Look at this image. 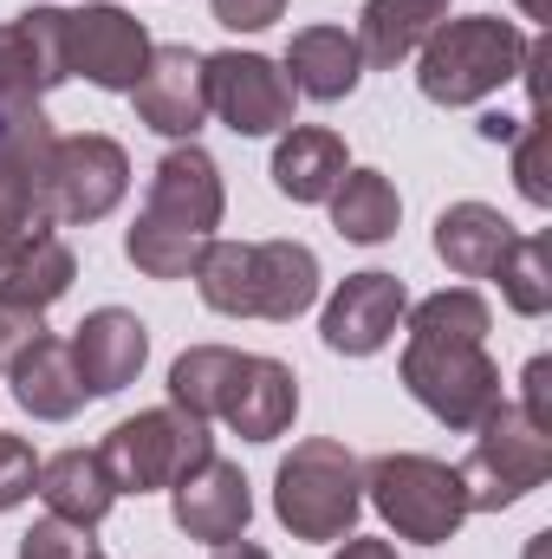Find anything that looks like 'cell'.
<instances>
[{
  "instance_id": "33",
  "label": "cell",
  "mask_w": 552,
  "mask_h": 559,
  "mask_svg": "<svg viewBox=\"0 0 552 559\" xmlns=\"http://www.w3.org/2000/svg\"><path fill=\"white\" fill-rule=\"evenodd\" d=\"M39 332H46V312H33V306H20V299H7V293H0V371H7V365L39 338Z\"/></svg>"
},
{
  "instance_id": "10",
  "label": "cell",
  "mask_w": 552,
  "mask_h": 559,
  "mask_svg": "<svg viewBox=\"0 0 552 559\" xmlns=\"http://www.w3.org/2000/svg\"><path fill=\"white\" fill-rule=\"evenodd\" d=\"M124 195H131V156L118 138H98V131L52 138V222L65 228L105 222Z\"/></svg>"
},
{
  "instance_id": "25",
  "label": "cell",
  "mask_w": 552,
  "mask_h": 559,
  "mask_svg": "<svg viewBox=\"0 0 552 559\" xmlns=\"http://www.w3.org/2000/svg\"><path fill=\"white\" fill-rule=\"evenodd\" d=\"M325 209H332V228L345 241H358V248L391 241L397 222H404V195H397V182L384 169H345L338 189L325 195Z\"/></svg>"
},
{
  "instance_id": "15",
  "label": "cell",
  "mask_w": 552,
  "mask_h": 559,
  "mask_svg": "<svg viewBox=\"0 0 552 559\" xmlns=\"http://www.w3.org/2000/svg\"><path fill=\"white\" fill-rule=\"evenodd\" d=\"M137 118L169 143H195V131L208 124V92H202V52L189 46H149V66L131 85Z\"/></svg>"
},
{
  "instance_id": "16",
  "label": "cell",
  "mask_w": 552,
  "mask_h": 559,
  "mask_svg": "<svg viewBox=\"0 0 552 559\" xmlns=\"http://www.w3.org/2000/svg\"><path fill=\"white\" fill-rule=\"evenodd\" d=\"M65 345H72L85 397H118L124 384H137L143 358H149V325L124 306H98V312H85V325Z\"/></svg>"
},
{
  "instance_id": "12",
  "label": "cell",
  "mask_w": 552,
  "mask_h": 559,
  "mask_svg": "<svg viewBox=\"0 0 552 559\" xmlns=\"http://www.w3.org/2000/svg\"><path fill=\"white\" fill-rule=\"evenodd\" d=\"M65 66L85 72L98 92H131L149 66V33L111 0H92L79 13H65Z\"/></svg>"
},
{
  "instance_id": "20",
  "label": "cell",
  "mask_w": 552,
  "mask_h": 559,
  "mask_svg": "<svg viewBox=\"0 0 552 559\" xmlns=\"http://www.w3.org/2000/svg\"><path fill=\"white\" fill-rule=\"evenodd\" d=\"M7 384H13V404L39 423H72L85 411V384H79V365H72V345L39 332L13 365H7Z\"/></svg>"
},
{
  "instance_id": "24",
  "label": "cell",
  "mask_w": 552,
  "mask_h": 559,
  "mask_svg": "<svg viewBox=\"0 0 552 559\" xmlns=\"http://www.w3.org/2000/svg\"><path fill=\"white\" fill-rule=\"evenodd\" d=\"M507 241H514V222L501 209H488V202H448L435 215V254L461 280H488L494 261L507 254Z\"/></svg>"
},
{
  "instance_id": "21",
  "label": "cell",
  "mask_w": 552,
  "mask_h": 559,
  "mask_svg": "<svg viewBox=\"0 0 552 559\" xmlns=\"http://www.w3.org/2000/svg\"><path fill=\"white\" fill-rule=\"evenodd\" d=\"M33 495L46 501V514H59L72 527H98L118 508V481H111V468H105L98 449H59V455H46Z\"/></svg>"
},
{
  "instance_id": "39",
  "label": "cell",
  "mask_w": 552,
  "mask_h": 559,
  "mask_svg": "<svg viewBox=\"0 0 552 559\" xmlns=\"http://www.w3.org/2000/svg\"><path fill=\"white\" fill-rule=\"evenodd\" d=\"M520 13H527V20H547L552 7H547V0H520Z\"/></svg>"
},
{
  "instance_id": "22",
  "label": "cell",
  "mask_w": 552,
  "mask_h": 559,
  "mask_svg": "<svg viewBox=\"0 0 552 559\" xmlns=\"http://www.w3.org/2000/svg\"><path fill=\"white\" fill-rule=\"evenodd\" d=\"M345 169H351V156H345V138H338V131H325V124H292V131H279L274 189L286 202H305V209L325 202Z\"/></svg>"
},
{
  "instance_id": "4",
  "label": "cell",
  "mask_w": 552,
  "mask_h": 559,
  "mask_svg": "<svg viewBox=\"0 0 552 559\" xmlns=\"http://www.w3.org/2000/svg\"><path fill=\"white\" fill-rule=\"evenodd\" d=\"M52 228V124L39 105H13L0 111V267Z\"/></svg>"
},
{
  "instance_id": "11",
  "label": "cell",
  "mask_w": 552,
  "mask_h": 559,
  "mask_svg": "<svg viewBox=\"0 0 552 559\" xmlns=\"http://www.w3.org/2000/svg\"><path fill=\"white\" fill-rule=\"evenodd\" d=\"M404 312H410L404 280L364 267V274H345L338 280V293L325 299V312H319V338H325V352H338V358H377V352L397 338Z\"/></svg>"
},
{
  "instance_id": "17",
  "label": "cell",
  "mask_w": 552,
  "mask_h": 559,
  "mask_svg": "<svg viewBox=\"0 0 552 559\" xmlns=\"http://www.w3.org/2000/svg\"><path fill=\"white\" fill-rule=\"evenodd\" d=\"M292 417H299V378H292V365L261 358V352H241V371L228 384L221 423L241 442H279L292 429Z\"/></svg>"
},
{
  "instance_id": "34",
  "label": "cell",
  "mask_w": 552,
  "mask_h": 559,
  "mask_svg": "<svg viewBox=\"0 0 552 559\" xmlns=\"http://www.w3.org/2000/svg\"><path fill=\"white\" fill-rule=\"evenodd\" d=\"M208 7H215V20L228 33H267L279 13H286V0H208Z\"/></svg>"
},
{
  "instance_id": "38",
  "label": "cell",
  "mask_w": 552,
  "mask_h": 559,
  "mask_svg": "<svg viewBox=\"0 0 552 559\" xmlns=\"http://www.w3.org/2000/svg\"><path fill=\"white\" fill-rule=\"evenodd\" d=\"M208 559H274V554H267V547H254V540L241 534V540H221V547H215Z\"/></svg>"
},
{
  "instance_id": "3",
  "label": "cell",
  "mask_w": 552,
  "mask_h": 559,
  "mask_svg": "<svg viewBox=\"0 0 552 559\" xmlns=\"http://www.w3.org/2000/svg\"><path fill=\"white\" fill-rule=\"evenodd\" d=\"M364 501L384 514L397 540H416V547H448L468 521L461 468H448L442 455H416V449H391L364 462Z\"/></svg>"
},
{
  "instance_id": "26",
  "label": "cell",
  "mask_w": 552,
  "mask_h": 559,
  "mask_svg": "<svg viewBox=\"0 0 552 559\" xmlns=\"http://www.w3.org/2000/svg\"><path fill=\"white\" fill-rule=\"evenodd\" d=\"M241 371V352L235 345H189L176 365H169V404L189 411L202 423H221V404H228V384Z\"/></svg>"
},
{
  "instance_id": "8",
  "label": "cell",
  "mask_w": 552,
  "mask_h": 559,
  "mask_svg": "<svg viewBox=\"0 0 552 559\" xmlns=\"http://www.w3.org/2000/svg\"><path fill=\"white\" fill-rule=\"evenodd\" d=\"M228 215V189H221V169L202 143H169V156L149 169V195H143V215L131 228L143 235H169V241H215Z\"/></svg>"
},
{
  "instance_id": "31",
  "label": "cell",
  "mask_w": 552,
  "mask_h": 559,
  "mask_svg": "<svg viewBox=\"0 0 552 559\" xmlns=\"http://www.w3.org/2000/svg\"><path fill=\"white\" fill-rule=\"evenodd\" d=\"M92 527H72V521H59V514H46V521H33L26 534H20V559H92Z\"/></svg>"
},
{
  "instance_id": "5",
  "label": "cell",
  "mask_w": 552,
  "mask_h": 559,
  "mask_svg": "<svg viewBox=\"0 0 552 559\" xmlns=\"http://www.w3.org/2000/svg\"><path fill=\"white\" fill-rule=\"evenodd\" d=\"M552 475V436L540 423L520 417V404H494L475 423V449L461 462V488H468V514H501L514 501H527L533 488H547Z\"/></svg>"
},
{
  "instance_id": "1",
  "label": "cell",
  "mask_w": 552,
  "mask_h": 559,
  "mask_svg": "<svg viewBox=\"0 0 552 559\" xmlns=\"http://www.w3.org/2000/svg\"><path fill=\"white\" fill-rule=\"evenodd\" d=\"M520 59H527V33L514 20H494V13H461V20H442L422 52H416V85L429 105H481L494 98L507 79H520Z\"/></svg>"
},
{
  "instance_id": "40",
  "label": "cell",
  "mask_w": 552,
  "mask_h": 559,
  "mask_svg": "<svg viewBox=\"0 0 552 559\" xmlns=\"http://www.w3.org/2000/svg\"><path fill=\"white\" fill-rule=\"evenodd\" d=\"M92 559H105V554H92Z\"/></svg>"
},
{
  "instance_id": "28",
  "label": "cell",
  "mask_w": 552,
  "mask_h": 559,
  "mask_svg": "<svg viewBox=\"0 0 552 559\" xmlns=\"http://www.w3.org/2000/svg\"><path fill=\"white\" fill-rule=\"evenodd\" d=\"M72 280H79L72 248H65L59 235H46V241H33L13 267H0V293H7V299H20V306H33V312H46L52 299H65V293H72Z\"/></svg>"
},
{
  "instance_id": "6",
  "label": "cell",
  "mask_w": 552,
  "mask_h": 559,
  "mask_svg": "<svg viewBox=\"0 0 552 559\" xmlns=\"http://www.w3.org/2000/svg\"><path fill=\"white\" fill-rule=\"evenodd\" d=\"M98 455H105L118 495H163V488H176L189 468H202V462L215 455V436H208L202 417L163 404V411L124 417L105 442H98Z\"/></svg>"
},
{
  "instance_id": "7",
  "label": "cell",
  "mask_w": 552,
  "mask_h": 559,
  "mask_svg": "<svg viewBox=\"0 0 552 559\" xmlns=\"http://www.w3.org/2000/svg\"><path fill=\"white\" fill-rule=\"evenodd\" d=\"M404 391L448 429H475L501 404V365L481 338H404Z\"/></svg>"
},
{
  "instance_id": "13",
  "label": "cell",
  "mask_w": 552,
  "mask_h": 559,
  "mask_svg": "<svg viewBox=\"0 0 552 559\" xmlns=\"http://www.w3.org/2000/svg\"><path fill=\"white\" fill-rule=\"evenodd\" d=\"M72 79L65 66V13L59 7H26L20 20L0 26V111L39 105Z\"/></svg>"
},
{
  "instance_id": "32",
  "label": "cell",
  "mask_w": 552,
  "mask_h": 559,
  "mask_svg": "<svg viewBox=\"0 0 552 559\" xmlns=\"http://www.w3.org/2000/svg\"><path fill=\"white\" fill-rule=\"evenodd\" d=\"M33 488H39V455H33V442L0 429V514H13Z\"/></svg>"
},
{
  "instance_id": "30",
  "label": "cell",
  "mask_w": 552,
  "mask_h": 559,
  "mask_svg": "<svg viewBox=\"0 0 552 559\" xmlns=\"http://www.w3.org/2000/svg\"><path fill=\"white\" fill-rule=\"evenodd\" d=\"M514 189L533 202V209H552V182H547V111H527L520 131H514Z\"/></svg>"
},
{
  "instance_id": "19",
  "label": "cell",
  "mask_w": 552,
  "mask_h": 559,
  "mask_svg": "<svg viewBox=\"0 0 552 559\" xmlns=\"http://www.w3.org/2000/svg\"><path fill=\"white\" fill-rule=\"evenodd\" d=\"M279 72H286L292 98L338 105V98L358 92V79H364V52H358V39H351L345 26H299V33L286 39Z\"/></svg>"
},
{
  "instance_id": "23",
  "label": "cell",
  "mask_w": 552,
  "mask_h": 559,
  "mask_svg": "<svg viewBox=\"0 0 552 559\" xmlns=\"http://www.w3.org/2000/svg\"><path fill=\"white\" fill-rule=\"evenodd\" d=\"M448 20V0H364V13H358V52H364V66H377V72H397L404 59L422 52V39L435 33Z\"/></svg>"
},
{
  "instance_id": "35",
  "label": "cell",
  "mask_w": 552,
  "mask_h": 559,
  "mask_svg": "<svg viewBox=\"0 0 552 559\" xmlns=\"http://www.w3.org/2000/svg\"><path fill=\"white\" fill-rule=\"evenodd\" d=\"M520 417L540 423L552 436V358H533V365L520 371Z\"/></svg>"
},
{
  "instance_id": "37",
  "label": "cell",
  "mask_w": 552,
  "mask_h": 559,
  "mask_svg": "<svg viewBox=\"0 0 552 559\" xmlns=\"http://www.w3.org/2000/svg\"><path fill=\"white\" fill-rule=\"evenodd\" d=\"M514 131H520V118H507V111H488L481 118V138L488 143H514Z\"/></svg>"
},
{
  "instance_id": "2",
  "label": "cell",
  "mask_w": 552,
  "mask_h": 559,
  "mask_svg": "<svg viewBox=\"0 0 552 559\" xmlns=\"http://www.w3.org/2000/svg\"><path fill=\"white\" fill-rule=\"evenodd\" d=\"M274 514L292 540H345L364 514V462L338 436H305L274 468Z\"/></svg>"
},
{
  "instance_id": "14",
  "label": "cell",
  "mask_w": 552,
  "mask_h": 559,
  "mask_svg": "<svg viewBox=\"0 0 552 559\" xmlns=\"http://www.w3.org/2000/svg\"><path fill=\"white\" fill-rule=\"evenodd\" d=\"M169 514L189 540L202 547H221V540H241L248 521H254V488L241 475V462L228 455H208L202 468H189L176 488H169Z\"/></svg>"
},
{
  "instance_id": "36",
  "label": "cell",
  "mask_w": 552,
  "mask_h": 559,
  "mask_svg": "<svg viewBox=\"0 0 552 559\" xmlns=\"http://www.w3.org/2000/svg\"><path fill=\"white\" fill-rule=\"evenodd\" d=\"M332 559H397V547H391V540H358V534H345V547Z\"/></svg>"
},
{
  "instance_id": "27",
  "label": "cell",
  "mask_w": 552,
  "mask_h": 559,
  "mask_svg": "<svg viewBox=\"0 0 552 559\" xmlns=\"http://www.w3.org/2000/svg\"><path fill=\"white\" fill-rule=\"evenodd\" d=\"M488 280H501V299L520 319H547L552 312V241L547 235H514Z\"/></svg>"
},
{
  "instance_id": "29",
  "label": "cell",
  "mask_w": 552,
  "mask_h": 559,
  "mask_svg": "<svg viewBox=\"0 0 552 559\" xmlns=\"http://www.w3.org/2000/svg\"><path fill=\"white\" fill-rule=\"evenodd\" d=\"M404 332L410 338H481L488 345L494 312H488V299L475 286H442V293L416 299L410 312H404Z\"/></svg>"
},
{
  "instance_id": "9",
  "label": "cell",
  "mask_w": 552,
  "mask_h": 559,
  "mask_svg": "<svg viewBox=\"0 0 552 559\" xmlns=\"http://www.w3.org/2000/svg\"><path fill=\"white\" fill-rule=\"evenodd\" d=\"M202 92L208 111L235 131V138H279L292 131V85L267 52H202Z\"/></svg>"
},
{
  "instance_id": "18",
  "label": "cell",
  "mask_w": 552,
  "mask_h": 559,
  "mask_svg": "<svg viewBox=\"0 0 552 559\" xmlns=\"http://www.w3.org/2000/svg\"><path fill=\"white\" fill-rule=\"evenodd\" d=\"M319 299V254L305 241H248V319L292 325Z\"/></svg>"
}]
</instances>
